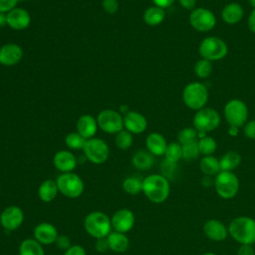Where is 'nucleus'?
<instances>
[{"mask_svg": "<svg viewBox=\"0 0 255 255\" xmlns=\"http://www.w3.org/2000/svg\"><path fill=\"white\" fill-rule=\"evenodd\" d=\"M153 203L164 202L170 193L169 180L162 174H150L142 179V191Z\"/></svg>", "mask_w": 255, "mask_h": 255, "instance_id": "obj_1", "label": "nucleus"}, {"mask_svg": "<svg viewBox=\"0 0 255 255\" xmlns=\"http://www.w3.org/2000/svg\"><path fill=\"white\" fill-rule=\"evenodd\" d=\"M228 234L241 244L255 243V219L249 216H237L228 224Z\"/></svg>", "mask_w": 255, "mask_h": 255, "instance_id": "obj_2", "label": "nucleus"}, {"mask_svg": "<svg viewBox=\"0 0 255 255\" xmlns=\"http://www.w3.org/2000/svg\"><path fill=\"white\" fill-rule=\"evenodd\" d=\"M84 227L87 233L96 239L107 237L113 228L111 218L102 211L89 213L84 220Z\"/></svg>", "mask_w": 255, "mask_h": 255, "instance_id": "obj_3", "label": "nucleus"}, {"mask_svg": "<svg viewBox=\"0 0 255 255\" xmlns=\"http://www.w3.org/2000/svg\"><path fill=\"white\" fill-rule=\"evenodd\" d=\"M182 100L185 106L191 110L198 111L205 107L208 101V90L199 82H192L185 86L182 92Z\"/></svg>", "mask_w": 255, "mask_h": 255, "instance_id": "obj_4", "label": "nucleus"}, {"mask_svg": "<svg viewBox=\"0 0 255 255\" xmlns=\"http://www.w3.org/2000/svg\"><path fill=\"white\" fill-rule=\"evenodd\" d=\"M214 188L219 197L231 199L239 191V179L233 171H220L214 178Z\"/></svg>", "mask_w": 255, "mask_h": 255, "instance_id": "obj_5", "label": "nucleus"}, {"mask_svg": "<svg viewBox=\"0 0 255 255\" xmlns=\"http://www.w3.org/2000/svg\"><path fill=\"white\" fill-rule=\"evenodd\" d=\"M228 52L226 43L218 37H206L199 44L198 53L202 59L210 62L219 61L223 59Z\"/></svg>", "mask_w": 255, "mask_h": 255, "instance_id": "obj_6", "label": "nucleus"}, {"mask_svg": "<svg viewBox=\"0 0 255 255\" xmlns=\"http://www.w3.org/2000/svg\"><path fill=\"white\" fill-rule=\"evenodd\" d=\"M59 192L69 198H77L84 192V181L83 179L74 172L62 173L56 179Z\"/></svg>", "mask_w": 255, "mask_h": 255, "instance_id": "obj_7", "label": "nucleus"}, {"mask_svg": "<svg viewBox=\"0 0 255 255\" xmlns=\"http://www.w3.org/2000/svg\"><path fill=\"white\" fill-rule=\"evenodd\" d=\"M221 118L217 111L211 108H202L196 111L193 117V127L197 131H212L220 125Z\"/></svg>", "mask_w": 255, "mask_h": 255, "instance_id": "obj_8", "label": "nucleus"}, {"mask_svg": "<svg viewBox=\"0 0 255 255\" xmlns=\"http://www.w3.org/2000/svg\"><path fill=\"white\" fill-rule=\"evenodd\" d=\"M224 118L229 126L243 127L248 119V108L246 104L239 99L230 100L224 107Z\"/></svg>", "mask_w": 255, "mask_h": 255, "instance_id": "obj_9", "label": "nucleus"}, {"mask_svg": "<svg viewBox=\"0 0 255 255\" xmlns=\"http://www.w3.org/2000/svg\"><path fill=\"white\" fill-rule=\"evenodd\" d=\"M83 150L85 156L95 164H102L106 162L110 155V148L108 143L99 137H92L87 139Z\"/></svg>", "mask_w": 255, "mask_h": 255, "instance_id": "obj_10", "label": "nucleus"}, {"mask_svg": "<svg viewBox=\"0 0 255 255\" xmlns=\"http://www.w3.org/2000/svg\"><path fill=\"white\" fill-rule=\"evenodd\" d=\"M97 123L98 127L107 133L116 134L124 129V117L115 110L107 109L100 112Z\"/></svg>", "mask_w": 255, "mask_h": 255, "instance_id": "obj_11", "label": "nucleus"}, {"mask_svg": "<svg viewBox=\"0 0 255 255\" xmlns=\"http://www.w3.org/2000/svg\"><path fill=\"white\" fill-rule=\"evenodd\" d=\"M189 24L198 32L211 31L216 25L215 15L206 8H196L189 14Z\"/></svg>", "mask_w": 255, "mask_h": 255, "instance_id": "obj_12", "label": "nucleus"}, {"mask_svg": "<svg viewBox=\"0 0 255 255\" xmlns=\"http://www.w3.org/2000/svg\"><path fill=\"white\" fill-rule=\"evenodd\" d=\"M23 221L24 212L17 205L7 206L0 214V224L8 231L16 230L22 225Z\"/></svg>", "mask_w": 255, "mask_h": 255, "instance_id": "obj_13", "label": "nucleus"}, {"mask_svg": "<svg viewBox=\"0 0 255 255\" xmlns=\"http://www.w3.org/2000/svg\"><path fill=\"white\" fill-rule=\"evenodd\" d=\"M134 215L133 212L128 208H122L116 211L112 218V227L115 229V231L122 232V233H127L134 225Z\"/></svg>", "mask_w": 255, "mask_h": 255, "instance_id": "obj_14", "label": "nucleus"}, {"mask_svg": "<svg viewBox=\"0 0 255 255\" xmlns=\"http://www.w3.org/2000/svg\"><path fill=\"white\" fill-rule=\"evenodd\" d=\"M7 26L15 31H23L30 26L31 16L29 12L21 7H15L6 13Z\"/></svg>", "mask_w": 255, "mask_h": 255, "instance_id": "obj_15", "label": "nucleus"}, {"mask_svg": "<svg viewBox=\"0 0 255 255\" xmlns=\"http://www.w3.org/2000/svg\"><path fill=\"white\" fill-rule=\"evenodd\" d=\"M203 233L211 241L221 242L224 241L228 234V227L218 219H208L203 224Z\"/></svg>", "mask_w": 255, "mask_h": 255, "instance_id": "obj_16", "label": "nucleus"}, {"mask_svg": "<svg viewBox=\"0 0 255 255\" xmlns=\"http://www.w3.org/2000/svg\"><path fill=\"white\" fill-rule=\"evenodd\" d=\"M23 57V49L16 43H6L0 47V64L10 67L17 65Z\"/></svg>", "mask_w": 255, "mask_h": 255, "instance_id": "obj_17", "label": "nucleus"}, {"mask_svg": "<svg viewBox=\"0 0 255 255\" xmlns=\"http://www.w3.org/2000/svg\"><path fill=\"white\" fill-rule=\"evenodd\" d=\"M147 128L145 117L135 111H129L124 115V128L132 134L143 132Z\"/></svg>", "mask_w": 255, "mask_h": 255, "instance_id": "obj_18", "label": "nucleus"}, {"mask_svg": "<svg viewBox=\"0 0 255 255\" xmlns=\"http://www.w3.org/2000/svg\"><path fill=\"white\" fill-rule=\"evenodd\" d=\"M34 239H36L42 245H50L55 243L59 236L57 228L49 222H41L35 226L33 230Z\"/></svg>", "mask_w": 255, "mask_h": 255, "instance_id": "obj_19", "label": "nucleus"}, {"mask_svg": "<svg viewBox=\"0 0 255 255\" xmlns=\"http://www.w3.org/2000/svg\"><path fill=\"white\" fill-rule=\"evenodd\" d=\"M53 164L62 173L72 172L77 166V158L70 150H59L53 157Z\"/></svg>", "mask_w": 255, "mask_h": 255, "instance_id": "obj_20", "label": "nucleus"}, {"mask_svg": "<svg viewBox=\"0 0 255 255\" xmlns=\"http://www.w3.org/2000/svg\"><path fill=\"white\" fill-rule=\"evenodd\" d=\"M98 123L97 119H95L93 116L86 114L81 116L76 124L77 131L84 136L86 139H90L95 136L97 130H98Z\"/></svg>", "mask_w": 255, "mask_h": 255, "instance_id": "obj_21", "label": "nucleus"}, {"mask_svg": "<svg viewBox=\"0 0 255 255\" xmlns=\"http://www.w3.org/2000/svg\"><path fill=\"white\" fill-rule=\"evenodd\" d=\"M167 144L165 137L159 132H150L145 138V146L147 150L155 156L163 155Z\"/></svg>", "mask_w": 255, "mask_h": 255, "instance_id": "obj_22", "label": "nucleus"}, {"mask_svg": "<svg viewBox=\"0 0 255 255\" xmlns=\"http://www.w3.org/2000/svg\"><path fill=\"white\" fill-rule=\"evenodd\" d=\"M244 15V10L242 6L236 2L228 3L224 6L221 11V18L222 20L229 25L237 24L241 21Z\"/></svg>", "mask_w": 255, "mask_h": 255, "instance_id": "obj_23", "label": "nucleus"}, {"mask_svg": "<svg viewBox=\"0 0 255 255\" xmlns=\"http://www.w3.org/2000/svg\"><path fill=\"white\" fill-rule=\"evenodd\" d=\"M108 244H109V249L117 252V253H122L128 250L129 246V240L126 233L114 231L111 232L107 236Z\"/></svg>", "mask_w": 255, "mask_h": 255, "instance_id": "obj_24", "label": "nucleus"}, {"mask_svg": "<svg viewBox=\"0 0 255 255\" xmlns=\"http://www.w3.org/2000/svg\"><path fill=\"white\" fill-rule=\"evenodd\" d=\"M58 192H59V188H58L57 182L56 180H53V179L44 180L38 188L39 198L43 202L53 201L56 198Z\"/></svg>", "mask_w": 255, "mask_h": 255, "instance_id": "obj_25", "label": "nucleus"}, {"mask_svg": "<svg viewBox=\"0 0 255 255\" xmlns=\"http://www.w3.org/2000/svg\"><path fill=\"white\" fill-rule=\"evenodd\" d=\"M154 155L151 154L148 150H137L131 157L132 165L140 170H147L152 167L154 163Z\"/></svg>", "mask_w": 255, "mask_h": 255, "instance_id": "obj_26", "label": "nucleus"}, {"mask_svg": "<svg viewBox=\"0 0 255 255\" xmlns=\"http://www.w3.org/2000/svg\"><path fill=\"white\" fill-rule=\"evenodd\" d=\"M143 21L149 26H157L163 22L165 18V11L158 6H150L143 12Z\"/></svg>", "mask_w": 255, "mask_h": 255, "instance_id": "obj_27", "label": "nucleus"}, {"mask_svg": "<svg viewBox=\"0 0 255 255\" xmlns=\"http://www.w3.org/2000/svg\"><path fill=\"white\" fill-rule=\"evenodd\" d=\"M199 168L204 175L209 176L216 175L221 171L219 159L213 155H204L199 161Z\"/></svg>", "mask_w": 255, "mask_h": 255, "instance_id": "obj_28", "label": "nucleus"}, {"mask_svg": "<svg viewBox=\"0 0 255 255\" xmlns=\"http://www.w3.org/2000/svg\"><path fill=\"white\" fill-rule=\"evenodd\" d=\"M241 162V155L235 150H229L224 153L220 159V169L222 171H233Z\"/></svg>", "mask_w": 255, "mask_h": 255, "instance_id": "obj_29", "label": "nucleus"}, {"mask_svg": "<svg viewBox=\"0 0 255 255\" xmlns=\"http://www.w3.org/2000/svg\"><path fill=\"white\" fill-rule=\"evenodd\" d=\"M19 255H45L44 248L34 238L24 239L19 246Z\"/></svg>", "mask_w": 255, "mask_h": 255, "instance_id": "obj_30", "label": "nucleus"}, {"mask_svg": "<svg viewBox=\"0 0 255 255\" xmlns=\"http://www.w3.org/2000/svg\"><path fill=\"white\" fill-rule=\"evenodd\" d=\"M164 157L166 161L177 163L179 159L182 158V145L179 142H170L167 144Z\"/></svg>", "mask_w": 255, "mask_h": 255, "instance_id": "obj_31", "label": "nucleus"}, {"mask_svg": "<svg viewBox=\"0 0 255 255\" xmlns=\"http://www.w3.org/2000/svg\"><path fill=\"white\" fill-rule=\"evenodd\" d=\"M86 141L87 139L84 136H82L78 131L69 132L65 136V144L70 149H74V150L83 149L86 144Z\"/></svg>", "mask_w": 255, "mask_h": 255, "instance_id": "obj_32", "label": "nucleus"}, {"mask_svg": "<svg viewBox=\"0 0 255 255\" xmlns=\"http://www.w3.org/2000/svg\"><path fill=\"white\" fill-rule=\"evenodd\" d=\"M197 144H198L200 154H203V155H212L217 148L216 140L212 136H208V135H205L199 138L197 140Z\"/></svg>", "mask_w": 255, "mask_h": 255, "instance_id": "obj_33", "label": "nucleus"}, {"mask_svg": "<svg viewBox=\"0 0 255 255\" xmlns=\"http://www.w3.org/2000/svg\"><path fill=\"white\" fill-rule=\"evenodd\" d=\"M123 189L130 195L138 194L142 191V180L135 176H128L123 182Z\"/></svg>", "mask_w": 255, "mask_h": 255, "instance_id": "obj_34", "label": "nucleus"}, {"mask_svg": "<svg viewBox=\"0 0 255 255\" xmlns=\"http://www.w3.org/2000/svg\"><path fill=\"white\" fill-rule=\"evenodd\" d=\"M212 70H213L212 62L202 58L198 60L194 65V73L199 79L208 78L211 75Z\"/></svg>", "mask_w": 255, "mask_h": 255, "instance_id": "obj_35", "label": "nucleus"}, {"mask_svg": "<svg viewBox=\"0 0 255 255\" xmlns=\"http://www.w3.org/2000/svg\"><path fill=\"white\" fill-rule=\"evenodd\" d=\"M132 140H133L132 133H130L125 128L119 131L118 133H116V136H115V143L117 147L123 150L128 149L132 144Z\"/></svg>", "mask_w": 255, "mask_h": 255, "instance_id": "obj_36", "label": "nucleus"}, {"mask_svg": "<svg viewBox=\"0 0 255 255\" xmlns=\"http://www.w3.org/2000/svg\"><path fill=\"white\" fill-rule=\"evenodd\" d=\"M197 137V130L194 128H184L177 133V139L181 145L195 141Z\"/></svg>", "mask_w": 255, "mask_h": 255, "instance_id": "obj_37", "label": "nucleus"}, {"mask_svg": "<svg viewBox=\"0 0 255 255\" xmlns=\"http://www.w3.org/2000/svg\"><path fill=\"white\" fill-rule=\"evenodd\" d=\"M199 148L197 140L182 145V158L186 161H191L199 156Z\"/></svg>", "mask_w": 255, "mask_h": 255, "instance_id": "obj_38", "label": "nucleus"}, {"mask_svg": "<svg viewBox=\"0 0 255 255\" xmlns=\"http://www.w3.org/2000/svg\"><path fill=\"white\" fill-rule=\"evenodd\" d=\"M102 6L105 12H107L108 14H115L119 10L118 0H103Z\"/></svg>", "mask_w": 255, "mask_h": 255, "instance_id": "obj_39", "label": "nucleus"}, {"mask_svg": "<svg viewBox=\"0 0 255 255\" xmlns=\"http://www.w3.org/2000/svg\"><path fill=\"white\" fill-rule=\"evenodd\" d=\"M55 244L56 246L61 249V250H68L72 244H71V241H70V238L66 235H59L55 241Z\"/></svg>", "mask_w": 255, "mask_h": 255, "instance_id": "obj_40", "label": "nucleus"}, {"mask_svg": "<svg viewBox=\"0 0 255 255\" xmlns=\"http://www.w3.org/2000/svg\"><path fill=\"white\" fill-rule=\"evenodd\" d=\"M244 135L250 139H255V120L247 122L243 126Z\"/></svg>", "mask_w": 255, "mask_h": 255, "instance_id": "obj_41", "label": "nucleus"}, {"mask_svg": "<svg viewBox=\"0 0 255 255\" xmlns=\"http://www.w3.org/2000/svg\"><path fill=\"white\" fill-rule=\"evenodd\" d=\"M19 0H0V12L7 13L17 7Z\"/></svg>", "mask_w": 255, "mask_h": 255, "instance_id": "obj_42", "label": "nucleus"}, {"mask_svg": "<svg viewBox=\"0 0 255 255\" xmlns=\"http://www.w3.org/2000/svg\"><path fill=\"white\" fill-rule=\"evenodd\" d=\"M64 255H87L86 250L81 245H72L65 251Z\"/></svg>", "mask_w": 255, "mask_h": 255, "instance_id": "obj_43", "label": "nucleus"}, {"mask_svg": "<svg viewBox=\"0 0 255 255\" xmlns=\"http://www.w3.org/2000/svg\"><path fill=\"white\" fill-rule=\"evenodd\" d=\"M237 255H255V249L250 244H241L237 250Z\"/></svg>", "mask_w": 255, "mask_h": 255, "instance_id": "obj_44", "label": "nucleus"}, {"mask_svg": "<svg viewBox=\"0 0 255 255\" xmlns=\"http://www.w3.org/2000/svg\"><path fill=\"white\" fill-rule=\"evenodd\" d=\"M96 249L98 252H106L108 249H109V244H108V240H107V237L105 238H100V239H97V242H96Z\"/></svg>", "mask_w": 255, "mask_h": 255, "instance_id": "obj_45", "label": "nucleus"}, {"mask_svg": "<svg viewBox=\"0 0 255 255\" xmlns=\"http://www.w3.org/2000/svg\"><path fill=\"white\" fill-rule=\"evenodd\" d=\"M181 7L187 10H193L194 6L196 5L197 0H178Z\"/></svg>", "mask_w": 255, "mask_h": 255, "instance_id": "obj_46", "label": "nucleus"}, {"mask_svg": "<svg viewBox=\"0 0 255 255\" xmlns=\"http://www.w3.org/2000/svg\"><path fill=\"white\" fill-rule=\"evenodd\" d=\"M247 25H248V28L249 30L255 34V9H253L248 17V20H247Z\"/></svg>", "mask_w": 255, "mask_h": 255, "instance_id": "obj_47", "label": "nucleus"}, {"mask_svg": "<svg viewBox=\"0 0 255 255\" xmlns=\"http://www.w3.org/2000/svg\"><path fill=\"white\" fill-rule=\"evenodd\" d=\"M155 6H158L160 8H168L171 6V4L174 2V0H151Z\"/></svg>", "mask_w": 255, "mask_h": 255, "instance_id": "obj_48", "label": "nucleus"}, {"mask_svg": "<svg viewBox=\"0 0 255 255\" xmlns=\"http://www.w3.org/2000/svg\"><path fill=\"white\" fill-rule=\"evenodd\" d=\"M202 185L205 187H210L211 185H214V179H212V176L204 175L202 178Z\"/></svg>", "mask_w": 255, "mask_h": 255, "instance_id": "obj_49", "label": "nucleus"}, {"mask_svg": "<svg viewBox=\"0 0 255 255\" xmlns=\"http://www.w3.org/2000/svg\"><path fill=\"white\" fill-rule=\"evenodd\" d=\"M7 25V16L6 13L0 12V28Z\"/></svg>", "mask_w": 255, "mask_h": 255, "instance_id": "obj_50", "label": "nucleus"}, {"mask_svg": "<svg viewBox=\"0 0 255 255\" xmlns=\"http://www.w3.org/2000/svg\"><path fill=\"white\" fill-rule=\"evenodd\" d=\"M238 128L237 127H233V126H229V128H228V133L229 135L231 136H236L238 134Z\"/></svg>", "mask_w": 255, "mask_h": 255, "instance_id": "obj_51", "label": "nucleus"}, {"mask_svg": "<svg viewBox=\"0 0 255 255\" xmlns=\"http://www.w3.org/2000/svg\"><path fill=\"white\" fill-rule=\"evenodd\" d=\"M250 5L253 7V9H255V0H248Z\"/></svg>", "mask_w": 255, "mask_h": 255, "instance_id": "obj_52", "label": "nucleus"}, {"mask_svg": "<svg viewBox=\"0 0 255 255\" xmlns=\"http://www.w3.org/2000/svg\"><path fill=\"white\" fill-rule=\"evenodd\" d=\"M202 255H216V254L213 253V252H205V253H203Z\"/></svg>", "mask_w": 255, "mask_h": 255, "instance_id": "obj_53", "label": "nucleus"}, {"mask_svg": "<svg viewBox=\"0 0 255 255\" xmlns=\"http://www.w3.org/2000/svg\"><path fill=\"white\" fill-rule=\"evenodd\" d=\"M19 1H28V0H19Z\"/></svg>", "mask_w": 255, "mask_h": 255, "instance_id": "obj_54", "label": "nucleus"}]
</instances>
